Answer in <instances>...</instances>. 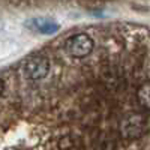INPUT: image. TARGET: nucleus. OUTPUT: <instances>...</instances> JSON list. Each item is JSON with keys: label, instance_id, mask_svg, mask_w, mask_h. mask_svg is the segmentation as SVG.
<instances>
[{"label": "nucleus", "instance_id": "obj_1", "mask_svg": "<svg viewBox=\"0 0 150 150\" xmlns=\"http://www.w3.org/2000/svg\"><path fill=\"white\" fill-rule=\"evenodd\" d=\"M93 47H95L93 39L86 33L72 35L65 41L66 53L74 59H83L86 56H89L93 51Z\"/></svg>", "mask_w": 150, "mask_h": 150}, {"label": "nucleus", "instance_id": "obj_2", "mask_svg": "<svg viewBox=\"0 0 150 150\" xmlns=\"http://www.w3.org/2000/svg\"><path fill=\"white\" fill-rule=\"evenodd\" d=\"M23 71L29 80H33V81L42 80L47 77V74L50 71V62L44 56H32L24 62Z\"/></svg>", "mask_w": 150, "mask_h": 150}, {"label": "nucleus", "instance_id": "obj_3", "mask_svg": "<svg viewBox=\"0 0 150 150\" xmlns=\"http://www.w3.org/2000/svg\"><path fill=\"white\" fill-rule=\"evenodd\" d=\"M146 129V122L140 114H129L120 123V132L125 138H138Z\"/></svg>", "mask_w": 150, "mask_h": 150}, {"label": "nucleus", "instance_id": "obj_4", "mask_svg": "<svg viewBox=\"0 0 150 150\" xmlns=\"http://www.w3.org/2000/svg\"><path fill=\"white\" fill-rule=\"evenodd\" d=\"M27 27L36 33H41V35H53L56 32H59V24L48 20V18H44V17H38V18H32L30 21H27Z\"/></svg>", "mask_w": 150, "mask_h": 150}, {"label": "nucleus", "instance_id": "obj_5", "mask_svg": "<svg viewBox=\"0 0 150 150\" xmlns=\"http://www.w3.org/2000/svg\"><path fill=\"white\" fill-rule=\"evenodd\" d=\"M137 99L143 108L150 110V81L143 83L137 90Z\"/></svg>", "mask_w": 150, "mask_h": 150}, {"label": "nucleus", "instance_id": "obj_6", "mask_svg": "<svg viewBox=\"0 0 150 150\" xmlns=\"http://www.w3.org/2000/svg\"><path fill=\"white\" fill-rule=\"evenodd\" d=\"M3 89H5V86H3V81L0 80V96H2V93H3Z\"/></svg>", "mask_w": 150, "mask_h": 150}]
</instances>
